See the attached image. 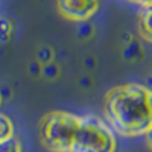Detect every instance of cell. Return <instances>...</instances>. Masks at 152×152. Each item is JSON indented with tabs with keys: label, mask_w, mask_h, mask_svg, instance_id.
<instances>
[{
	"label": "cell",
	"mask_w": 152,
	"mask_h": 152,
	"mask_svg": "<svg viewBox=\"0 0 152 152\" xmlns=\"http://www.w3.org/2000/svg\"><path fill=\"white\" fill-rule=\"evenodd\" d=\"M104 113L113 132L123 137L145 135L152 126V91L140 84L114 87L105 94Z\"/></svg>",
	"instance_id": "6da1fadb"
},
{
	"label": "cell",
	"mask_w": 152,
	"mask_h": 152,
	"mask_svg": "<svg viewBox=\"0 0 152 152\" xmlns=\"http://www.w3.org/2000/svg\"><path fill=\"white\" fill-rule=\"evenodd\" d=\"M81 117L66 111L47 113L38 126L41 143L52 152H70Z\"/></svg>",
	"instance_id": "7a4b0ae2"
},
{
	"label": "cell",
	"mask_w": 152,
	"mask_h": 152,
	"mask_svg": "<svg viewBox=\"0 0 152 152\" xmlns=\"http://www.w3.org/2000/svg\"><path fill=\"white\" fill-rule=\"evenodd\" d=\"M116 145V135L107 122L82 116L70 152H114Z\"/></svg>",
	"instance_id": "3957f363"
},
{
	"label": "cell",
	"mask_w": 152,
	"mask_h": 152,
	"mask_svg": "<svg viewBox=\"0 0 152 152\" xmlns=\"http://www.w3.org/2000/svg\"><path fill=\"white\" fill-rule=\"evenodd\" d=\"M58 11L72 21H87L99 9V0H56Z\"/></svg>",
	"instance_id": "277c9868"
},
{
	"label": "cell",
	"mask_w": 152,
	"mask_h": 152,
	"mask_svg": "<svg viewBox=\"0 0 152 152\" xmlns=\"http://www.w3.org/2000/svg\"><path fill=\"white\" fill-rule=\"evenodd\" d=\"M138 32L148 41H152V5L143 6L138 18Z\"/></svg>",
	"instance_id": "5b68a950"
},
{
	"label": "cell",
	"mask_w": 152,
	"mask_h": 152,
	"mask_svg": "<svg viewBox=\"0 0 152 152\" xmlns=\"http://www.w3.org/2000/svg\"><path fill=\"white\" fill-rule=\"evenodd\" d=\"M11 137H14V125H12V120L8 116L0 113V142L8 140Z\"/></svg>",
	"instance_id": "8992f818"
},
{
	"label": "cell",
	"mask_w": 152,
	"mask_h": 152,
	"mask_svg": "<svg viewBox=\"0 0 152 152\" xmlns=\"http://www.w3.org/2000/svg\"><path fill=\"white\" fill-rule=\"evenodd\" d=\"M0 152H23V148H21L20 140L14 135L8 138V140L0 142Z\"/></svg>",
	"instance_id": "52a82bcc"
},
{
	"label": "cell",
	"mask_w": 152,
	"mask_h": 152,
	"mask_svg": "<svg viewBox=\"0 0 152 152\" xmlns=\"http://www.w3.org/2000/svg\"><path fill=\"white\" fill-rule=\"evenodd\" d=\"M41 76L47 81H53L59 76V66L56 64L55 61L49 62V64H44L41 67Z\"/></svg>",
	"instance_id": "ba28073f"
},
{
	"label": "cell",
	"mask_w": 152,
	"mask_h": 152,
	"mask_svg": "<svg viewBox=\"0 0 152 152\" xmlns=\"http://www.w3.org/2000/svg\"><path fill=\"white\" fill-rule=\"evenodd\" d=\"M37 61L40 62L41 66L52 62L53 61V49L49 47V46H41L37 50Z\"/></svg>",
	"instance_id": "9c48e42d"
},
{
	"label": "cell",
	"mask_w": 152,
	"mask_h": 152,
	"mask_svg": "<svg viewBox=\"0 0 152 152\" xmlns=\"http://www.w3.org/2000/svg\"><path fill=\"white\" fill-rule=\"evenodd\" d=\"M12 34V23L5 18V17H0V41H8L9 37Z\"/></svg>",
	"instance_id": "30bf717a"
},
{
	"label": "cell",
	"mask_w": 152,
	"mask_h": 152,
	"mask_svg": "<svg viewBox=\"0 0 152 152\" xmlns=\"http://www.w3.org/2000/svg\"><path fill=\"white\" fill-rule=\"evenodd\" d=\"M91 32H93V26L87 21H82L78 26V31H76V34H78L79 38H88L91 35Z\"/></svg>",
	"instance_id": "8fae6325"
},
{
	"label": "cell",
	"mask_w": 152,
	"mask_h": 152,
	"mask_svg": "<svg viewBox=\"0 0 152 152\" xmlns=\"http://www.w3.org/2000/svg\"><path fill=\"white\" fill-rule=\"evenodd\" d=\"M41 67H43V66H41L37 59H35V61H32L31 64H29L28 72H29L32 76H41Z\"/></svg>",
	"instance_id": "7c38bea8"
},
{
	"label": "cell",
	"mask_w": 152,
	"mask_h": 152,
	"mask_svg": "<svg viewBox=\"0 0 152 152\" xmlns=\"http://www.w3.org/2000/svg\"><path fill=\"white\" fill-rule=\"evenodd\" d=\"M145 138H146V143H148V146L152 149V126L146 131V134H145Z\"/></svg>",
	"instance_id": "4fadbf2b"
},
{
	"label": "cell",
	"mask_w": 152,
	"mask_h": 152,
	"mask_svg": "<svg viewBox=\"0 0 152 152\" xmlns=\"http://www.w3.org/2000/svg\"><path fill=\"white\" fill-rule=\"evenodd\" d=\"M132 3H137V5H142V6H148V5H152V0H129Z\"/></svg>",
	"instance_id": "5bb4252c"
},
{
	"label": "cell",
	"mask_w": 152,
	"mask_h": 152,
	"mask_svg": "<svg viewBox=\"0 0 152 152\" xmlns=\"http://www.w3.org/2000/svg\"><path fill=\"white\" fill-rule=\"evenodd\" d=\"M148 88H149V91H152V76L149 78V81H148V85H146Z\"/></svg>",
	"instance_id": "9a60e30c"
},
{
	"label": "cell",
	"mask_w": 152,
	"mask_h": 152,
	"mask_svg": "<svg viewBox=\"0 0 152 152\" xmlns=\"http://www.w3.org/2000/svg\"><path fill=\"white\" fill-rule=\"evenodd\" d=\"M2 102H3V97H2V93H0V107H2Z\"/></svg>",
	"instance_id": "2e32d148"
}]
</instances>
